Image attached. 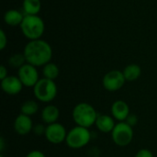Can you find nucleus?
<instances>
[{
  "label": "nucleus",
  "instance_id": "1",
  "mask_svg": "<svg viewBox=\"0 0 157 157\" xmlns=\"http://www.w3.org/2000/svg\"><path fill=\"white\" fill-rule=\"evenodd\" d=\"M23 53L28 63L40 67L51 62L52 49L47 41L39 39L28 42L24 48Z\"/></svg>",
  "mask_w": 157,
  "mask_h": 157
},
{
  "label": "nucleus",
  "instance_id": "2",
  "mask_svg": "<svg viewBox=\"0 0 157 157\" xmlns=\"http://www.w3.org/2000/svg\"><path fill=\"white\" fill-rule=\"evenodd\" d=\"M19 27L23 35L30 40L40 39L45 30L44 21L38 15H25Z\"/></svg>",
  "mask_w": 157,
  "mask_h": 157
},
{
  "label": "nucleus",
  "instance_id": "3",
  "mask_svg": "<svg viewBox=\"0 0 157 157\" xmlns=\"http://www.w3.org/2000/svg\"><path fill=\"white\" fill-rule=\"evenodd\" d=\"M73 120L77 126L90 128L96 123L98 114L94 107L88 103L81 102L73 109Z\"/></svg>",
  "mask_w": 157,
  "mask_h": 157
},
{
  "label": "nucleus",
  "instance_id": "4",
  "mask_svg": "<svg viewBox=\"0 0 157 157\" xmlns=\"http://www.w3.org/2000/svg\"><path fill=\"white\" fill-rule=\"evenodd\" d=\"M34 97L40 102L50 103L57 96V86L54 80L41 78L33 87Z\"/></svg>",
  "mask_w": 157,
  "mask_h": 157
},
{
  "label": "nucleus",
  "instance_id": "5",
  "mask_svg": "<svg viewBox=\"0 0 157 157\" xmlns=\"http://www.w3.org/2000/svg\"><path fill=\"white\" fill-rule=\"evenodd\" d=\"M91 132L87 128L75 126L67 132L65 143L72 149H80L89 144Z\"/></svg>",
  "mask_w": 157,
  "mask_h": 157
},
{
  "label": "nucleus",
  "instance_id": "6",
  "mask_svg": "<svg viewBox=\"0 0 157 157\" xmlns=\"http://www.w3.org/2000/svg\"><path fill=\"white\" fill-rule=\"evenodd\" d=\"M111 137L116 145L121 147L127 146L133 139L132 127L126 121H120L115 125L111 132Z\"/></svg>",
  "mask_w": 157,
  "mask_h": 157
},
{
  "label": "nucleus",
  "instance_id": "7",
  "mask_svg": "<svg viewBox=\"0 0 157 157\" xmlns=\"http://www.w3.org/2000/svg\"><path fill=\"white\" fill-rule=\"evenodd\" d=\"M125 81L126 79L121 71L112 70L104 75L102 79V84L106 90L115 92L120 90L124 86Z\"/></svg>",
  "mask_w": 157,
  "mask_h": 157
},
{
  "label": "nucleus",
  "instance_id": "8",
  "mask_svg": "<svg viewBox=\"0 0 157 157\" xmlns=\"http://www.w3.org/2000/svg\"><path fill=\"white\" fill-rule=\"evenodd\" d=\"M17 76L20 79L21 83L23 84V86L27 87H34V86L40 80L39 73L36 66L31 65L28 63L18 69Z\"/></svg>",
  "mask_w": 157,
  "mask_h": 157
},
{
  "label": "nucleus",
  "instance_id": "9",
  "mask_svg": "<svg viewBox=\"0 0 157 157\" xmlns=\"http://www.w3.org/2000/svg\"><path fill=\"white\" fill-rule=\"evenodd\" d=\"M45 138L47 141L52 144H60L66 140L67 132L65 127L58 122L49 124L46 127L45 131Z\"/></svg>",
  "mask_w": 157,
  "mask_h": 157
},
{
  "label": "nucleus",
  "instance_id": "10",
  "mask_svg": "<svg viewBox=\"0 0 157 157\" xmlns=\"http://www.w3.org/2000/svg\"><path fill=\"white\" fill-rule=\"evenodd\" d=\"M23 84L21 83L18 76L8 75L5 79L1 80V87L2 90L7 95H17L21 92Z\"/></svg>",
  "mask_w": 157,
  "mask_h": 157
},
{
  "label": "nucleus",
  "instance_id": "11",
  "mask_svg": "<svg viewBox=\"0 0 157 157\" xmlns=\"http://www.w3.org/2000/svg\"><path fill=\"white\" fill-rule=\"evenodd\" d=\"M14 130L18 135H27L33 130V123L29 116L20 113L14 121Z\"/></svg>",
  "mask_w": 157,
  "mask_h": 157
},
{
  "label": "nucleus",
  "instance_id": "12",
  "mask_svg": "<svg viewBox=\"0 0 157 157\" xmlns=\"http://www.w3.org/2000/svg\"><path fill=\"white\" fill-rule=\"evenodd\" d=\"M111 114L112 117L120 121H125L130 115L129 105L123 100H117L111 106Z\"/></svg>",
  "mask_w": 157,
  "mask_h": 157
},
{
  "label": "nucleus",
  "instance_id": "13",
  "mask_svg": "<svg viewBox=\"0 0 157 157\" xmlns=\"http://www.w3.org/2000/svg\"><path fill=\"white\" fill-rule=\"evenodd\" d=\"M59 116H60V110L54 105L45 106L42 109L41 113H40V117H41L42 121L44 123H47L48 125L57 122Z\"/></svg>",
  "mask_w": 157,
  "mask_h": 157
},
{
  "label": "nucleus",
  "instance_id": "14",
  "mask_svg": "<svg viewBox=\"0 0 157 157\" xmlns=\"http://www.w3.org/2000/svg\"><path fill=\"white\" fill-rule=\"evenodd\" d=\"M95 124L97 128L101 132H104V133L112 132L116 125L114 121V118L110 117L109 115H98Z\"/></svg>",
  "mask_w": 157,
  "mask_h": 157
},
{
  "label": "nucleus",
  "instance_id": "15",
  "mask_svg": "<svg viewBox=\"0 0 157 157\" xmlns=\"http://www.w3.org/2000/svg\"><path fill=\"white\" fill-rule=\"evenodd\" d=\"M24 15L17 10V9H10L7 10L5 15H4V20L6 22V24L15 27V26H20V24L22 23L23 19H24Z\"/></svg>",
  "mask_w": 157,
  "mask_h": 157
},
{
  "label": "nucleus",
  "instance_id": "16",
  "mask_svg": "<svg viewBox=\"0 0 157 157\" xmlns=\"http://www.w3.org/2000/svg\"><path fill=\"white\" fill-rule=\"evenodd\" d=\"M122 73L126 81H135L141 76L142 69L138 64L132 63V64L127 65L123 69Z\"/></svg>",
  "mask_w": 157,
  "mask_h": 157
},
{
  "label": "nucleus",
  "instance_id": "17",
  "mask_svg": "<svg viewBox=\"0 0 157 157\" xmlns=\"http://www.w3.org/2000/svg\"><path fill=\"white\" fill-rule=\"evenodd\" d=\"M22 7L25 15H37L40 11L41 3L40 0H23Z\"/></svg>",
  "mask_w": 157,
  "mask_h": 157
},
{
  "label": "nucleus",
  "instance_id": "18",
  "mask_svg": "<svg viewBox=\"0 0 157 157\" xmlns=\"http://www.w3.org/2000/svg\"><path fill=\"white\" fill-rule=\"evenodd\" d=\"M60 74L59 67L53 63H48L45 64L42 68V75L45 78L51 79V80H55Z\"/></svg>",
  "mask_w": 157,
  "mask_h": 157
},
{
  "label": "nucleus",
  "instance_id": "19",
  "mask_svg": "<svg viewBox=\"0 0 157 157\" xmlns=\"http://www.w3.org/2000/svg\"><path fill=\"white\" fill-rule=\"evenodd\" d=\"M39 105L35 100H27L20 107V112L27 116H32L37 113Z\"/></svg>",
  "mask_w": 157,
  "mask_h": 157
},
{
  "label": "nucleus",
  "instance_id": "20",
  "mask_svg": "<svg viewBox=\"0 0 157 157\" xmlns=\"http://www.w3.org/2000/svg\"><path fill=\"white\" fill-rule=\"evenodd\" d=\"M25 63H27V61H26L24 53H15L11 55L8 59V64L12 68L19 69Z\"/></svg>",
  "mask_w": 157,
  "mask_h": 157
},
{
  "label": "nucleus",
  "instance_id": "21",
  "mask_svg": "<svg viewBox=\"0 0 157 157\" xmlns=\"http://www.w3.org/2000/svg\"><path fill=\"white\" fill-rule=\"evenodd\" d=\"M45 131H46V127H44V125L42 124H36L35 126H33V130H32V132L38 136L45 135Z\"/></svg>",
  "mask_w": 157,
  "mask_h": 157
},
{
  "label": "nucleus",
  "instance_id": "22",
  "mask_svg": "<svg viewBox=\"0 0 157 157\" xmlns=\"http://www.w3.org/2000/svg\"><path fill=\"white\" fill-rule=\"evenodd\" d=\"M7 44V38L3 29H0V50L3 51Z\"/></svg>",
  "mask_w": 157,
  "mask_h": 157
},
{
  "label": "nucleus",
  "instance_id": "23",
  "mask_svg": "<svg viewBox=\"0 0 157 157\" xmlns=\"http://www.w3.org/2000/svg\"><path fill=\"white\" fill-rule=\"evenodd\" d=\"M135 157H155L154 154L148 149H141L137 152Z\"/></svg>",
  "mask_w": 157,
  "mask_h": 157
},
{
  "label": "nucleus",
  "instance_id": "24",
  "mask_svg": "<svg viewBox=\"0 0 157 157\" xmlns=\"http://www.w3.org/2000/svg\"><path fill=\"white\" fill-rule=\"evenodd\" d=\"M125 121H126L130 126L134 127V126L137 124V122H138V118H137V116L134 115V114H130Z\"/></svg>",
  "mask_w": 157,
  "mask_h": 157
},
{
  "label": "nucleus",
  "instance_id": "25",
  "mask_svg": "<svg viewBox=\"0 0 157 157\" xmlns=\"http://www.w3.org/2000/svg\"><path fill=\"white\" fill-rule=\"evenodd\" d=\"M26 157H46L45 156V155L42 153V152H40V151H39V150H33V151H31V152H29Z\"/></svg>",
  "mask_w": 157,
  "mask_h": 157
},
{
  "label": "nucleus",
  "instance_id": "26",
  "mask_svg": "<svg viewBox=\"0 0 157 157\" xmlns=\"http://www.w3.org/2000/svg\"><path fill=\"white\" fill-rule=\"evenodd\" d=\"M6 76H8V75H7V69L6 68L5 65H1V66H0V79L3 80V79H5Z\"/></svg>",
  "mask_w": 157,
  "mask_h": 157
},
{
  "label": "nucleus",
  "instance_id": "27",
  "mask_svg": "<svg viewBox=\"0 0 157 157\" xmlns=\"http://www.w3.org/2000/svg\"><path fill=\"white\" fill-rule=\"evenodd\" d=\"M0 157H5V156H4L3 155H0Z\"/></svg>",
  "mask_w": 157,
  "mask_h": 157
}]
</instances>
